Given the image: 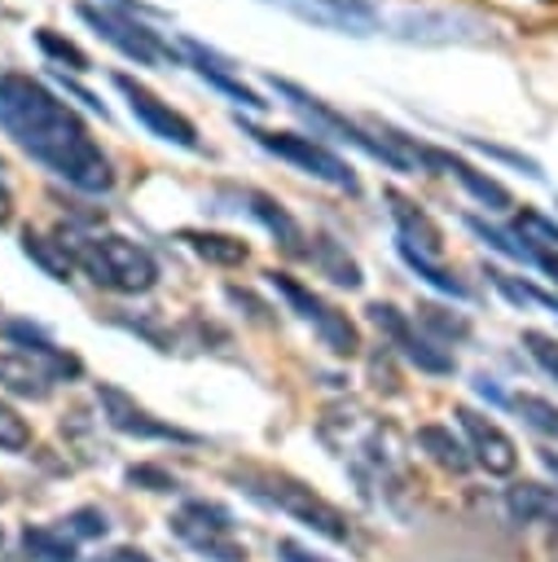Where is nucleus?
<instances>
[{"label":"nucleus","mask_w":558,"mask_h":562,"mask_svg":"<svg viewBox=\"0 0 558 562\" xmlns=\"http://www.w3.org/2000/svg\"><path fill=\"white\" fill-rule=\"evenodd\" d=\"M369 321L387 334L391 347H400L404 360H413L422 373H453V356H444L426 334H413V321L391 303H369Z\"/></svg>","instance_id":"10"},{"label":"nucleus","mask_w":558,"mask_h":562,"mask_svg":"<svg viewBox=\"0 0 558 562\" xmlns=\"http://www.w3.org/2000/svg\"><path fill=\"white\" fill-rule=\"evenodd\" d=\"M70 540H83V536H105V514L101 509H75L70 518H62Z\"/></svg>","instance_id":"32"},{"label":"nucleus","mask_w":558,"mask_h":562,"mask_svg":"<svg viewBox=\"0 0 558 562\" xmlns=\"http://www.w3.org/2000/svg\"><path fill=\"white\" fill-rule=\"evenodd\" d=\"M400 255H404V263H409V268H413L417 277H426V281H431L435 290H444V294H453V299H466V294H470V290H466V285H461V281H457V277H453L448 268H439V263H435L431 255L413 250L409 241H400Z\"/></svg>","instance_id":"25"},{"label":"nucleus","mask_w":558,"mask_h":562,"mask_svg":"<svg viewBox=\"0 0 558 562\" xmlns=\"http://www.w3.org/2000/svg\"><path fill=\"white\" fill-rule=\"evenodd\" d=\"M180 241L193 255H202L207 263H246V255H250L246 241H237L228 233H211V228H180Z\"/></svg>","instance_id":"19"},{"label":"nucleus","mask_w":558,"mask_h":562,"mask_svg":"<svg viewBox=\"0 0 558 562\" xmlns=\"http://www.w3.org/2000/svg\"><path fill=\"white\" fill-rule=\"evenodd\" d=\"M171 531H176L185 544H193L198 553L215 558V562H242V558H246V549L233 540V518H228V509H220V505H211V501H189V505L171 518Z\"/></svg>","instance_id":"6"},{"label":"nucleus","mask_w":558,"mask_h":562,"mask_svg":"<svg viewBox=\"0 0 558 562\" xmlns=\"http://www.w3.org/2000/svg\"><path fill=\"white\" fill-rule=\"evenodd\" d=\"M308 255H312V259H316V268H321L325 277H334L338 285H347V290H356V285H360V268H356V263L343 255V246H338V241L321 237V241H316Z\"/></svg>","instance_id":"23"},{"label":"nucleus","mask_w":558,"mask_h":562,"mask_svg":"<svg viewBox=\"0 0 558 562\" xmlns=\"http://www.w3.org/2000/svg\"><path fill=\"white\" fill-rule=\"evenodd\" d=\"M22 250H26V259H35L53 281H70L75 255L66 250V241H53V237H44V233H35V228H22Z\"/></svg>","instance_id":"21"},{"label":"nucleus","mask_w":558,"mask_h":562,"mask_svg":"<svg viewBox=\"0 0 558 562\" xmlns=\"http://www.w3.org/2000/svg\"><path fill=\"white\" fill-rule=\"evenodd\" d=\"M268 4L294 13L299 22L343 31V35H373L382 26V13L373 0H268Z\"/></svg>","instance_id":"8"},{"label":"nucleus","mask_w":558,"mask_h":562,"mask_svg":"<svg viewBox=\"0 0 558 562\" xmlns=\"http://www.w3.org/2000/svg\"><path fill=\"white\" fill-rule=\"evenodd\" d=\"M53 382L57 378L40 360H31L26 351H0V386L4 391L22 395V400H48Z\"/></svg>","instance_id":"15"},{"label":"nucleus","mask_w":558,"mask_h":562,"mask_svg":"<svg viewBox=\"0 0 558 562\" xmlns=\"http://www.w3.org/2000/svg\"><path fill=\"white\" fill-rule=\"evenodd\" d=\"M413 321H417V325L431 334V342H435V338L453 342V338H466V334H470V321H461V316H448V312H444V307H435V303H417Z\"/></svg>","instance_id":"26"},{"label":"nucleus","mask_w":558,"mask_h":562,"mask_svg":"<svg viewBox=\"0 0 558 562\" xmlns=\"http://www.w3.org/2000/svg\"><path fill=\"white\" fill-rule=\"evenodd\" d=\"M505 505L523 522H554L558 527V492L545 483H518L505 492Z\"/></svg>","instance_id":"18"},{"label":"nucleus","mask_w":558,"mask_h":562,"mask_svg":"<svg viewBox=\"0 0 558 562\" xmlns=\"http://www.w3.org/2000/svg\"><path fill=\"white\" fill-rule=\"evenodd\" d=\"M75 263L105 290L119 294H145L158 281V263L141 241H127L119 233H97V237H70Z\"/></svg>","instance_id":"2"},{"label":"nucleus","mask_w":558,"mask_h":562,"mask_svg":"<svg viewBox=\"0 0 558 562\" xmlns=\"http://www.w3.org/2000/svg\"><path fill=\"white\" fill-rule=\"evenodd\" d=\"M277 553H281V562H325V558H316V553L299 549L294 540H281V544H277Z\"/></svg>","instance_id":"35"},{"label":"nucleus","mask_w":558,"mask_h":562,"mask_svg":"<svg viewBox=\"0 0 558 562\" xmlns=\"http://www.w3.org/2000/svg\"><path fill=\"white\" fill-rule=\"evenodd\" d=\"M79 9V18L105 40V44H114L123 57H132L136 66H163V61H171V66H180L185 57H180V48H171V40H163L158 31H149V26H141L132 13H114V9H97V4H88V0H79L75 4Z\"/></svg>","instance_id":"3"},{"label":"nucleus","mask_w":558,"mask_h":562,"mask_svg":"<svg viewBox=\"0 0 558 562\" xmlns=\"http://www.w3.org/2000/svg\"><path fill=\"white\" fill-rule=\"evenodd\" d=\"M97 400H101L105 422H110L119 435H132V439H176V443H193V435H189V430L158 422L149 408H141V404H136L127 391H119L114 382H97Z\"/></svg>","instance_id":"9"},{"label":"nucleus","mask_w":558,"mask_h":562,"mask_svg":"<svg viewBox=\"0 0 558 562\" xmlns=\"http://www.w3.org/2000/svg\"><path fill=\"white\" fill-rule=\"evenodd\" d=\"M242 198L250 202L246 211H250V215H255V220H259V224H264L268 233H277V241H281L286 250H299L303 233H299V224L290 220V211H286L281 202H272V198H268V193H259V189H246Z\"/></svg>","instance_id":"20"},{"label":"nucleus","mask_w":558,"mask_h":562,"mask_svg":"<svg viewBox=\"0 0 558 562\" xmlns=\"http://www.w3.org/2000/svg\"><path fill=\"white\" fill-rule=\"evenodd\" d=\"M540 461H545V470L558 479V452H540Z\"/></svg>","instance_id":"38"},{"label":"nucleus","mask_w":558,"mask_h":562,"mask_svg":"<svg viewBox=\"0 0 558 562\" xmlns=\"http://www.w3.org/2000/svg\"><path fill=\"white\" fill-rule=\"evenodd\" d=\"M514 408L527 417V426H532V430H540V435L558 439V404H549V400H540V395H518V400H514Z\"/></svg>","instance_id":"27"},{"label":"nucleus","mask_w":558,"mask_h":562,"mask_svg":"<svg viewBox=\"0 0 558 562\" xmlns=\"http://www.w3.org/2000/svg\"><path fill=\"white\" fill-rule=\"evenodd\" d=\"M0 132L31 162L75 184L79 193L101 198L114 189V167L88 136L83 119L22 70H0Z\"/></svg>","instance_id":"1"},{"label":"nucleus","mask_w":558,"mask_h":562,"mask_svg":"<svg viewBox=\"0 0 558 562\" xmlns=\"http://www.w3.org/2000/svg\"><path fill=\"white\" fill-rule=\"evenodd\" d=\"M268 281L281 290V299L290 303V307H299V316L303 321H312V329L321 334V342L334 351V356H356L360 351V334H356V325L338 312V307H330L325 299H316L308 285H299L290 272H268Z\"/></svg>","instance_id":"5"},{"label":"nucleus","mask_w":558,"mask_h":562,"mask_svg":"<svg viewBox=\"0 0 558 562\" xmlns=\"http://www.w3.org/2000/svg\"><path fill=\"white\" fill-rule=\"evenodd\" d=\"M422 167H431V171H444V176H457L488 211H505L510 206V189L505 184H496L492 176H483V171H475L470 162H461V158H453L448 149H435V145H422Z\"/></svg>","instance_id":"13"},{"label":"nucleus","mask_w":558,"mask_h":562,"mask_svg":"<svg viewBox=\"0 0 558 562\" xmlns=\"http://www.w3.org/2000/svg\"><path fill=\"white\" fill-rule=\"evenodd\" d=\"M22 544H26V553L40 558V562H75V558H79L75 540H70V536H53L48 527H26V531H22Z\"/></svg>","instance_id":"24"},{"label":"nucleus","mask_w":558,"mask_h":562,"mask_svg":"<svg viewBox=\"0 0 558 562\" xmlns=\"http://www.w3.org/2000/svg\"><path fill=\"white\" fill-rule=\"evenodd\" d=\"M417 443L439 461V465H448V470H466L470 465V457H466V448H461V439L448 430V426H439V422H431V426H422L417 430Z\"/></svg>","instance_id":"22"},{"label":"nucleus","mask_w":558,"mask_h":562,"mask_svg":"<svg viewBox=\"0 0 558 562\" xmlns=\"http://www.w3.org/2000/svg\"><path fill=\"white\" fill-rule=\"evenodd\" d=\"M35 44H40L48 57H57V61H70V70H88V53H83V48H75L70 40L53 35L48 26H40V31H35Z\"/></svg>","instance_id":"29"},{"label":"nucleus","mask_w":558,"mask_h":562,"mask_svg":"<svg viewBox=\"0 0 558 562\" xmlns=\"http://www.w3.org/2000/svg\"><path fill=\"white\" fill-rule=\"evenodd\" d=\"M127 483H136V487H145V492H176V487H180L176 474H167V470H158V465H132V470H127Z\"/></svg>","instance_id":"31"},{"label":"nucleus","mask_w":558,"mask_h":562,"mask_svg":"<svg viewBox=\"0 0 558 562\" xmlns=\"http://www.w3.org/2000/svg\"><path fill=\"white\" fill-rule=\"evenodd\" d=\"M457 422H461V430H466V439H470V452H475V461L488 470V474H514V465H518V448H514V439L492 422V417H483V413H475V408H457Z\"/></svg>","instance_id":"12"},{"label":"nucleus","mask_w":558,"mask_h":562,"mask_svg":"<svg viewBox=\"0 0 558 562\" xmlns=\"http://www.w3.org/2000/svg\"><path fill=\"white\" fill-rule=\"evenodd\" d=\"M268 501H272L277 509H286L290 518H299L303 527H316V531H321V536H330V540H347V536H351V531H347V518H343L330 501H321L312 487H303V483L272 479Z\"/></svg>","instance_id":"11"},{"label":"nucleus","mask_w":558,"mask_h":562,"mask_svg":"<svg viewBox=\"0 0 558 562\" xmlns=\"http://www.w3.org/2000/svg\"><path fill=\"white\" fill-rule=\"evenodd\" d=\"M523 342H527L532 360H536L545 373H554V378H558V342H554V338H545V334H536V329H527V334H523Z\"/></svg>","instance_id":"33"},{"label":"nucleus","mask_w":558,"mask_h":562,"mask_svg":"<svg viewBox=\"0 0 558 562\" xmlns=\"http://www.w3.org/2000/svg\"><path fill=\"white\" fill-rule=\"evenodd\" d=\"M13 215V198H9V184H4V176H0V224Z\"/></svg>","instance_id":"37"},{"label":"nucleus","mask_w":558,"mask_h":562,"mask_svg":"<svg viewBox=\"0 0 558 562\" xmlns=\"http://www.w3.org/2000/svg\"><path fill=\"white\" fill-rule=\"evenodd\" d=\"M4 338H9V342H22V347H26V356H31V360H40L53 378H79V373H83L79 356H70V351H62L57 342H48V338H44V329H35L31 321H9V325H4Z\"/></svg>","instance_id":"14"},{"label":"nucleus","mask_w":558,"mask_h":562,"mask_svg":"<svg viewBox=\"0 0 558 562\" xmlns=\"http://www.w3.org/2000/svg\"><path fill=\"white\" fill-rule=\"evenodd\" d=\"M114 88L127 97V110L136 114V123H145L154 136H163V140H171V145H180V149H193V154H202V140H198V127L180 114V110H171L167 101H158L145 83H136L132 75H114Z\"/></svg>","instance_id":"7"},{"label":"nucleus","mask_w":558,"mask_h":562,"mask_svg":"<svg viewBox=\"0 0 558 562\" xmlns=\"http://www.w3.org/2000/svg\"><path fill=\"white\" fill-rule=\"evenodd\" d=\"M0 448H4V452L31 448V426H26V417H18V408L4 404V400H0Z\"/></svg>","instance_id":"28"},{"label":"nucleus","mask_w":558,"mask_h":562,"mask_svg":"<svg viewBox=\"0 0 558 562\" xmlns=\"http://www.w3.org/2000/svg\"><path fill=\"white\" fill-rule=\"evenodd\" d=\"M387 202H391V215H395V224H400V241H409V246L422 250V255H439V250H444V237H439L435 220H431L422 206H413V202L400 198V193H387Z\"/></svg>","instance_id":"16"},{"label":"nucleus","mask_w":558,"mask_h":562,"mask_svg":"<svg viewBox=\"0 0 558 562\" xmlns=\"http://www.w3.org/2000/svg\"><path fill=\"white\" fill-rule=\"evenodd\" d=\"M523 228L536 233L545 246H558V224H554V220H545V215H536V211H523V215H518V233H523Z\"/></svg>","instance_id":"34"},{"label":"nucleus","mask_w":558,"mask_h":562,"mask_svg":"<svg viewBox=\"0 0 558 562\" xmlns=\"http://www.w3.org/2000/svg\"><path fill=\"white\" fill-rule=\"evenodd\" d=\"M180 48H185V57H189V61L198 66V75H202V79H207L211 88H220L224 97H233L237 105H250V110H264V105H268V101H259V97H255V92H250L246 83H237V79H233V75H228V70H224V66L215 61V53H207L202 44H193V40H185Z\"/></svg>","instance_id":"17"},{"label":"nucleus","mask_w":558,"mask_h":562,"mask_svg":"<svg viewBox=\"0 0 558 562\" xmlns=\"http://www.w3.org/2000/svg\"><path fill=\"white\" fill-rule=\"evenodd\" d=\"M105 562H149V558H145L141 549H114V553H110Z\"/></svg>","instance_id":"36"},{"label":"nucleus","mask_w":558,"mask_h":562,"mask_svg":"<svg viewBox=\"0 0 558 562\" xmlns=\"http://www.w3.org/2000/svg\"><path fill=\"white\" fill-rule=\"evenodd\" d=\"M492 281H496V290L510 299V303H540V307H558V299H549V294H540L536 285H527V281H514V277H505V272H488Z\"/></svg>","instance_id":"30"},{"label":"nucleus","mask_w":558,"mask_h":562,"mask_svg":"<svg viewBox=\"0 0 558 562\" xmlns=\"http://www.w3.org/2000/svg\"><path fill=\"white\" fill-rule=\"evenodd\" d=\"M237 123H242V119H237ZM242 132H246V136H255L268 154H277V158H286V162L303 167L308 176H316V180H325V184H334V189H343V193H356V189H360V180H356L351 162H343L334 149H325V145H321V140H312V136H294V132H264V127H255V123H242Z\"/></svg>","instance_id":"4"}]
</instances>
